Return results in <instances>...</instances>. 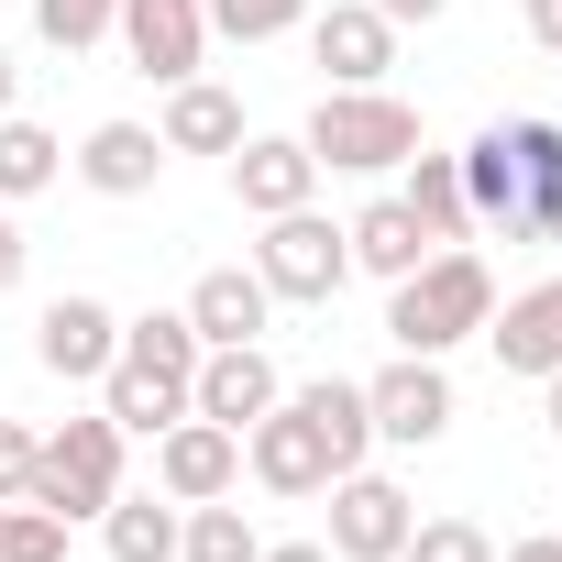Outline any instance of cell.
Listing matches in <instances>:
<instances>
[{"label":"cell","instance_id":"3957f363","mask_svg":"<svg viewBox=\"0 0 562 562\" xmlns=\"http://www.w3.org/2000/svg\"><path fill=\"white\" fill-rule=\"evenodd\" d=\"M299 144H310L331 177H386V166L419 155V111H408L397 89H321V111H310Z\"/></svg>","mask_w":562,"mask_h":562},{"label":"cell","instance_id":"2e32d148","mask_svg":"<svg viewBox=\"0 0 562 562\" xmlns=\"http://www.w3.org/2000/svg\"><path fill=\"white\" fill-rule=\"evenodd\" d=\"M485 342H496V364L507 375H562V276H540V288H518L496 321H485Z\"/></svg>","mask_w":562,"mask_h":562},{"label":"cell","instance_id":"e575fe53","mask_svg":"<svg viewBox=\"0 0 562 562\" xmlns=\"http://www.w3.org/2000/svg\"><path fill=\"white\" fill-rule=\"evenodd\" d=\"M254 562H331V540H265Z\"/></svg>","mask_w":562,"mask_h":562},{"label":"cell","instance_id":"5bb4252c","mask_svg":"<svg viewBox=\"0 0 562 562\" xmlns=\"http://www.w3.org/2000/svg\"><path fill=\"white\" fill-rule=\"evenodd\" d=\"M310 56L331 67V89H386L397 23L375 12V0H331V12H310Z\"/></svg>","mask_w":562,"mask_h":562},{"label":"cell","instance_id":"44dd1931","mask_svg":"<svg viewBox=\"0 0 562 562\" xmlns=\"http://www.w3.org/2000/svg\"><path fill=\"white\" fill-rule=\"evenodd\" d=\"M177 496L155 485V496H111L100 507V540H111V562H177Z\"/></svg>","mask_w":562,"mask_h":562},{"label":"cell","instance_id":"d590c367","mask_svg":"<svg viewBox=\"0 0 562 562\" xmlns=\"http://www.w3.org/2000/svg\"><path fill=\"white\" fill-rule=\"evenodd\" d=\"M23 100V67H12V45H0V111H12Z\"/></svg>","mask_w":562,"mask_h":562},{"label":"cell","instance_id":"8d00e7d4","mask_svg":"<svg viewBox=\"0 0 562 562\" xmlns=\"http://www.w3.org/2000/svg\"><path fill=\"white\" fill-rule=\"evenodd\" d=\"M540 397H551V408H540V419H551V441H562V375H540Z\"/></svg>","mask_w":562,"mask_h":562},{"label":"cell","instance_id":"cb8c5ba5","mask_svg":"<svg viewBox=\"0 0 562 562\" xmlns=\"http://www.w3.org/2000/svg\"><path fill=\"white\" fill-rule=\"evenodd\" d=\"M265 551V529L232 507V496H199L188 518H177V562H254Z\"/></svg>","mask_w":562,"mask_h":562},{"label":"cell","instance_id":"1f68e13d","mask_svg":"<svg viewBox=\"0 0 562 562\" xmlns=\"http://www.w3.org/2000/svg\"><path fill=\"white\" fill-rule=\"evenodd\" d=\"M496 562H562V529H529V540H496Z\"/></svg>","mask_w":562,"mask_h":562},{"label":"cell","instance_id":"836d02e7","mask_svg":"<svg viewBox=\"0 0 562 562\" xmlns=\"http://www.w3.org/2000/svg\"><path fill=\"white\" fill-rule=\"evenodd\" d=\"M375 12H386V23L408 34V23H441V12H452V0H375Z\"/></svg>","mask_w":562,"mask_h":562},{"label":"cell","instance_id":"7c38bea8","mask_svg":"<svg viewBox=\"0 0 562 562\" xmlns=\"http://www.w3.org/2000/svg\"><path fill=\"white\" fill-rule=\"evenodd\" d=\"M111 353H122V310H100V299H45V321H34V364L45 375H67V386H100L111 375Z\"/></svg>","mask_w":562,"mask_h":562},{"label":"cell","instance_id":"4dcf8cb0","mask_svg":"<svg viewBox=\"0 0 562 562\" xmlns=\"http://www.w3.org/2000/svg\"><path fill=\"white\" fill-rule=\"evenodd\" d=\"M23 265H34V243H23V221H12V199H0V299L23 288Z\"/></svg>","mask_w":562,"mask_h":562},{"label":"cell","instance_id":"8992f818","mask_svg":"<svg viewBox=\"0 0 562 562\" xmlns=\"http://www.w3.org/2000/svg\"><path fill=\"white\" fill-rule=\"evenodd\" d=\"M243 474H254L265 496H321V485L342 474V452H331V430H321V408H310L299 386L243 430Z\"/></svg>","mask_w":562,"mask_h":562},{"label":"cell","instance_id":"9a60e30c","mask_svg":"<svg viewBox=\"0 0 562 562\" xmlns=\"http://www.w3.org/2000/svg\"><path fill=\"white\" fill-rule=\"evenodd\" d=\"M310 188H321V155H310L299 133H243V144H232V199H243L254 221L310 210Z\"/></svg>","mask_w":562,"mask_h":562},{"label":"cell","instance_id":"30bf717a","mask_svg":"<svg viewBox=\"0 0 562 562\" xmlns=\"http://www.w3.org/2000/svg\"><path fill=\"white\" fill-rule=\"evenodd\" d=\"M122 56L155 78V89H177V78H199V56H210V12L199 0H122Z\"/></svg>","mask_w":562,"mask_h":562},{"label":"cell","instance_id":"5b68a950","mask_svg":"<svg viewBox=\"0 0 562 562\" xmlns=\"http://www.w3.org/2000/svg\"><path fill=\"white\" fill-rule=\"evenodd\" d=\"M254 276L276 288V310H331L342 276H353V243H342V221H321V210H276L265 243H254Z\"/></svg>","mask_w":562,"mask_h":562},{"label":"cell","instance_id":"d6a6232c","mask_svg":"<svg viewBox=\"0 0 562 562\" xmlns=\"http://www.w3.org/2000/svg\"><path fill=\"white\" fill-rule=\"evenodd\" d=\"M529 45H540V56H562V0H529Z\"/></svg>","mask_w":562,"mask_h":562},{"label":"cell","instance_id":"d6986e66","mask_svg":"<svg viewBox=\"0 0 562 562\" xmlns=\"http://www.w3.org/2000/svg\"><path fill=\"white\" fill-rule=\"evenodd\" d=\"M342 243H353V276H386V288H397L408 265H430V254H441V243L419 232V210H408V199H364V210L342 221Z\"/></svg>","mask_w":562,"mask_h":562},{"label":"cell","instance_id":"ffe728a7","mask_svg":"<svg viewBox=\"0 0 562 562\" xmlns=\"http://www.w3.org/2000/svg\"><path fill=\"white\" fill-rule=\"evenodd\" d=\"M155 133H166V155H232V144H243V100H232L221 78H177Z\"/></svg>","mask_w":562,"mask_h":562},{"label":"cell","instance_id":"ac0fdd59","mask_svg":"<svg viewBox=\"0 0 562 562\" xmlns=\"http://www.w3.org/2000/svg\"><path fill=\"white\" fill-rule=\"evenodd\" d=\"M67 166H78L100 199H144V188L166 177V133H155V122H100V133H89Z\"/></svg>","mask_w":562,"mask_h":562},{"label":"cell","instance_id":"83f0119b","mask_svg":"<svg viewBox=\"0 0 562 562\" xmlns=\"http://www.w3.org/2000/svg\"><path fill=\"white\" fill-rule=\"evenodd\" d=\"M0 562H67V518L34 496H0Z\"/></svg>","mask_w":562,"mask_h":562},{"label":"cell","instance_id":"8fae6325","mask_svg":"<svg viewBox=\"0 0 562 562\" xmlns=\"http://www.w3.org/2000/svg\"><path fill=\"white\" fill-rule=\"evenodd\" d=\"M276 397H288V375H276V353H265V342H210V353H199V386H188V408H199V419L254 430Z\"/></svg>","mask_w":562,"mask_h":562},{"label":"cell","instance_id":"4316f807","mask_svg":"<svg viewBox=\"0 0 562 562\" xmlns=\"http://www.w3.org/2000/svg\"><path fill=\"white\" fill-rule=\"evenodd\" d=\"M452 166H463V210H474V221L496 232V221H507V133L485 122V133H474V144H463Z\"/></svg>","mask_w":562,"mask_h":562},{"label":"cell","instance_id":"9c48e42d","mask_svg":"<svg viewBox=\"0 0 562 562\" xmlns=\"http://www.w3.org/2000/svg\"><path fill=\"white\" fill-rule=\"evenodd\" d=\"M321 496H331V562H397V540H408V518H419L408 485H386V474L353 463V474H331Z\"/></svg>","mask_w":562,"mask_h":562},{"label":"cell","instance_id":"7402d4cb","mask_svg":"<svg viewBox=\"0 0 562 562\" xmlns=\"http://www.w3.org/2000/svg\"><path fill=\"white\" fill-rule=\"evenodd\" d=\"M397 199L419 210V232H430V243H463V232H474V210H463V166H452V155H430V144L408 155V188H397Z\"/></svg>","mask_w":562,"mask_h":562},{"label":"cell","instance_id":"603a6c76","mask_svg":"<svg viewBox=\"0 0 562 562\" xmlns=\"http://www.w3.org/2000/svg\"><path fill=\"white\" fill-rule=\"evenodd\" d=\"M56 177H67V144L23 111H0V199H45Z\"/></svg>","mask_w":562,"mask_h":562},{"label":"cell","instance_id":"f1b7e54d","mask_svg":"<svg viewBox=\"0 0 562 562\" xmlns=\"http://www.w3.org/2000/svg\"><path fill=\"white\" fill-rule=\"evenodd\" d=\"M111 23H122V0H34V34H45L56 56H89Z\"/></svg>","mask_w":562,"mask_h":562},{"label":"cell","instance_id":"277c9868","mask_svg":"<svg viewBox=\"0 0 562 562\" xmlns=\"http://www.w3.org/2000/svg\"><path fill=\"white\" fill-rule=\"evenodd\" d=\"M122 441H133V430H122L111 408L56 419V430L34 441V485H23V496H34V507H56L67 529H78V518H100V507L122 496Z\"/></svg>","mask_w":562,"mask_h":562},{"label":"cell","instance_id":"e0dca14e","mask_svg":"<svg viewBox=\"0 0 562 562\" xmlns=\"http://www.w3.org/2000/svg\"><path fill=\"white\" fill-rule=\"evenodd\" d=\"M265 321H276V288L254 265H210L199 288H188V331L199 342H265Z\"/></svg>","mask_w":562,"mask_h":562},{"label":"cell","instance_id":"6da1fadb","mask_svg":"<svg viewBox=\"0 0 562 562\" xmlns=\"http://www.w3.org/2000/svg\"><path fill=\"white\" fill-rule=\"evenodd\" d=\"M199 331H188V310H144V321H122V353H111V375H100V408L122 419V430H177L188 419V386H199Z\"/></svg>","mask_w":562,"mask_h":562},{"label":"cell","instance_id":"7a4b0ae2","mask_svg":"<svg viewBox=\"0 0 562 562\" xmlns=\"http://www.w3.org/2000/svg\"><path fill=\"white\" fill-rule=\"evenodd\" d=\"M496 321V276H485V254H463V243H441L430 265H408L397 288H386V342L397 353H452V342H474Z\"/></svg>","mask_w":562,"mask_h":562},{"label":"cell","instance_id":"484cf974","mask_svg":"<svg viewBox=\"0 0 562 562\" xmlns=\"http://www.w3.org/2000/svg\"><path fill=\"white\" fill-rule=\"evenodd\" d=\"M210 12V34H232V45H276V34H299L321 0H199Z\"/></svg>","mask_w":562,"mask_h":562},{"label":"cell","instance_id":"ba28073f","mask_svg":"<svg viewBox=\"0 0 562 562\" xmlns=\"http://www.w3.org/2000/svg\"><path fill=\"white\" fill-rule=\"evenodd\" d=\"M364 419H375V441L430 452V441L452 430V375H441V353H397L386 375H364Z\"/></svg>","mask_w":562,"mask_h":562},{"label":"cell","instance_id":"f546056e","mask_svg":"<svg viewBox=\"0 0 562 562\" xmlns=\"http://www.w3.org/2000/svg\"><path fill=\"white\" fill-rule=\"evenodd\" d=\"M34 441H45V430L0 419V496H23V485H34Z\"/></svg>","mask_w":562,"mask_h":562},{"label":"cell","instance_id":"4fadbf2b","mask_svg":"<svg viewBox=\"0 0 562 562\" xmlns=\"http://www.w3.org/2000/svg\"><path fill=\"white\" fill-rule=\"evenodd\" d=\"M155 485L177 496V507H199V496H232L243 485V430H221V419H177V430H155Z\"/></svg>","mask_w":562,"mask_h":562},{"label":"cell","instance_id":"52a82bcc","mask_svg":"<svg viewBox=\"0 0 562 562\" xmlns=\"http://www.w3.org/2000/svg\"><path fill=\"white\" fill-rule=\"evenodd\" d=\"M507 133V243H562V122H496Z\"/></svg>","mask_w":562,"mask_h":562},{"label":"cell","instance_id":"d4e9b609","mask_svg":"<svg viewBox=\"0 0 562 562\" xmlns=\"http://www.w3.org/2000/svg\"><path fill=\"white\" fill-rule=\"evenodd\" d=\"M397 562H496V529H485V518H463V507H441V518H408Z\"/></svg>","mask_w":562,"mask_h":562}]
</instances>
